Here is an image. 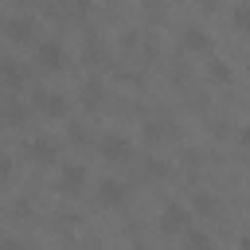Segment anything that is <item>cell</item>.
Masks as SVG:
<instances>
[{"instance_id":"obj_9","label":"cell","mask_w":250,"mask_h":250,"mask_svg":"<svg viewBox=\"0 0 250 250\" xmlns=\"http://www.w3.org/2000/svg\"><path fill=\"white\" fill-rule=\"evenodd\" d=\"M27 152H31L39 164H47V160H55V141H51V137H35V141L27 145Z\"/></svg>"},{"instance_id":"obj_11","label":"cell","mask_w":250,"mask_h":250,"mask_svg":"<svg viewBox=\"0 0 250 250\" xmlns=\"http://www.w3.org/2000/svg\"><path fill=\"white\" fill-rule=\"evenodd\" d=\"M82 102H86V105H98V102H102V82H98V78H90V82L82 86Z\"/></svg>"},{"instance_id":"obj_3","label":"cell","mask_w":250,"mask_h":250,"mask_svg":"<svg viewBox=\"0 0 250 250\" xmlns=\"http://www.w3.org/2000/svg\"><path fill=\"white\" fill-rule=\"evenodd\" d=\"M188 227H191L188 207H184V203H168L164 215H160V230H164V234H184Z\"/></svg>"},{"instance_id":"obj_15","label":"cell","mask_w":250,"mask_h":250,"mask_svg":"<svg viewBox=\"0 0 250 250\" xmlns=\"http://www.w3.org/2000/svg\"><path fill=\"white\" fill-rule=\"evenodd\" d=\"M8 172H12V160H0V180H4Z\"/></svg>"},{"instance_id":"obj_10","label":"cell","mask_w":250,"mask_h":250,"mask_svg":"<svg viewBox=\"0 0 250 250\" xmlns=\"http://www.w3.org/2000/svg\"><path fill=\"white\" fill-rule=\"evenodd\" d=\"M184 246H188V250H215V246H211V238H207L203 230H191V227L184 230Z\"/></svg>"},{"instance_id":"obj_8","label":"cell","mask_w":250,"mask_h":250,"mask_svg":"<svg viewBox=\"0 0 250 250\" xmlns=\"http://www.w3.org/2000/svg\"><path fill=\"white\" fill-rule=\"evenodd\" d=\"M184 47H188V51H211V35H207L199 23H188V27H184Z\"/></svg>"},{"instance_id":"obj_6","label":"cell","mask_w":250,"mask_h":250,"mask_svg":"<svg viewBox=\"0 0 250 250\" xmlns=\"http://www.w3.org/2000/svg\"><path fill=\"white\" fill-rule=\"evenodd\" d=\"M98 203H102V207H121V203H125V184L113 180V176H105V180L98 184Z\"/></svg>"},{"instance_id":"obj_5","label":"cell","mask_w":250,"mask_h":250,"mask_svg":"<svg viewBox=\"0 0 250 250\" xmlns=\"http://www.w3.org/2000/svg\"><path fill=\"white\" fill-rule=\"evenodd\" d=\"M35 109H43L47 117H62L66 113V98L59 90H35Z\"/></svg>"},{"instance_id":"obj_2","label":"cell","mask_w":250,"mask_h":250,"mask_svg":"<svg viewBox=\"0 0 250 250\" xmlns=\"http://www.w3.org/2000/svg\"><path fill=\"white\" fill-rule=\"evenodd\" d=\"M98 152H102L105 160H129V156H133V141H129L125 133H102Z\"/></svg>"},{"instance_id":"obj_4","label":"cell","mask_w":250,"mask_h":250,"mask_svg":"<svg viewBox=\"0 0 250 250\" xmlns=\"http://www.w3.org/2000/svg\"><path fill=\"white\" fill-rule=\"evenodd\" d=\"M86 188V168L82 164H62V172H59V191L62 195H78Z\"/></svg>"},{"instance_id":"obj_14","label":"cell","mask_w":250,"mask_h":250,"mask_svg":"<svg viewBox=\"0 0 250 250\" xmlns=\"http://www.w3.org/2000/svg\"><path fill=\"white\" fill-rule=\"evenodd\" d=\"M4 113H8L12 121H23V105H20V102H8V105H4Z\"/></svg>"},{"instance_id":"obj_13","label":"cell","mask_w":250,"mask_h":250,"mask_svg":"<svg viewBox=\"0 0 250 250\" xmlns=\"http://www.w3.org/2000/svg\"><path fill=\"white\" fill-rule=\"evenodd\" d=\"M211 74L223 78V82H230V66H227V62H211Z\"/></svg>"},{"instance_id":"obj_1","label":"cell","mask_w":250,"mask_h":250,"mask_svg":"<svg viewBox=\"0 0 250 250\" xmlns=\"http://www.w3.org/2000/svg\"><path fill=\"white\" fill-rule=\"evenodd\" d=\"M35 59H39L43 70H62V66H66V47H62V39H39Z\"/></svg>"},{"instance_id":"obj_12","label":"cell","mask_w":250,"mask_h":250,"mask_svg":"<svg viewBox=\"0 0 250 250\" xmlns=\"http://www.w3.org/2000/svg\"><path fill=\"white\" fill-rule=\"evenodd\" d=\"M0 70H4V78H8V86H20V82H23V70H20L16 62H4Z\"/></svg>"},{"instance_id":"obj_7","label":"cell","mask_w":250,"mask_h":250,"mask_svg":"<svg viewBox=\"0 0 250 250\" xmlns=\"http://www.w3.org/2000/svg\"><path fill=\"white\" fill-rule=\"evenodd\" d=\"M4 27H8V39L27 43V39H31V31H35V20H31V16H12Z\"/></svg>"}]
</instances>
